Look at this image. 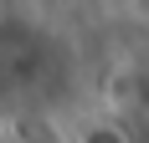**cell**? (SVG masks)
<instances>
[{"mask_svg":"<svg viewBox=\"0 0 149 143\" xmlns=\"http://www.w3.org/2000/svg\"><path fill=\"white\" fill-rule=\"evenodd\" d=\"M72 46L52 26L31 15H5L0 21V113L5 118H31L52 113L67 87H72Z\"/></svg>","mask_w":149,"mask_h":143,"instance_id":"6da1fadb","label":"cell"}]
</instances>
